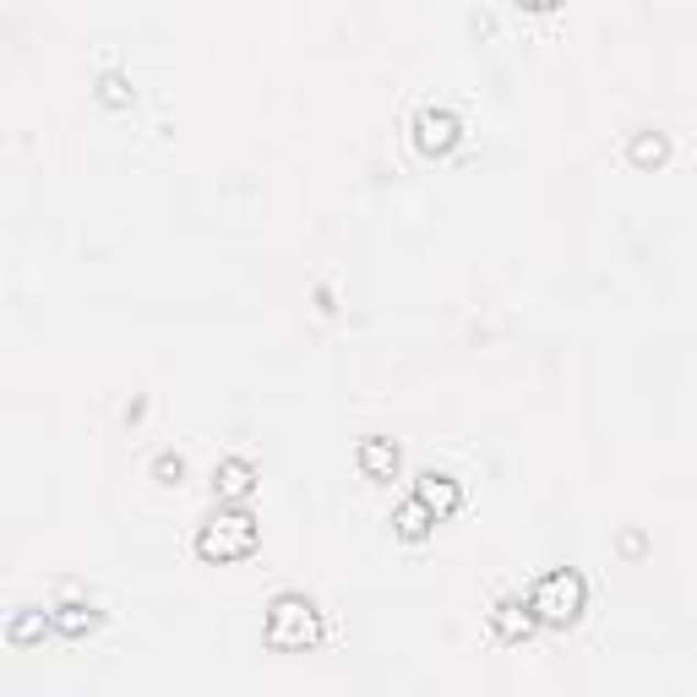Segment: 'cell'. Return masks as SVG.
Wrapping results in <instances>:
<instances>
[{"mask_svg":"<svg viewBox=\"0 0 697 697\" xmlns=\"http://www.w3.org/2000/svg\"><path fill=\"white\" fill-rule=\"evenodd\" d=\"M430 524H436V513H430V507H425L419 496H409V502H404V507L393 513V529H398V540H409V546L430 535Z\"/></svg>","mask_w":697,"mask_h":697,"instance_id":"cell-10","label":"cell"},{"mask_svg":"<svg viewBox=\"0 0 697 697\" xmlns=\"http://www.w3.org/2000/svg\"><path fill=\"white\" fill-rule=\"evenodd\" d=\"M355 458H360L366 480H376V485L398 480V469H404V452H398V441H393V436H366Z\"/></svg>","mask_w":697,"mask_h":697,"instance_id":"cell-6","label":"cell"},{"mask_svg":"<svg viewBox=\"0 0 697 697\" xmlns=\"http://www.w3.org/2000/svg\"><path fill=\"white\" fill-rule=\"evenodd\" d=\"M213 491H218V502H246V496L257 491V463L224 458V463L213 469Z\"/></svg>","mask_w":697,"mask_h":697,"instance_id":"cell-8","label":"cell"},{"mask_svg":"<svg viewBox=\"0 0 697 697\" xmlns=\"http://www.w3.org/2000/svg\"><path fill=\"white\" fill-rule=\"evenodd\" d=\"M627 158H632L638 169H649V164H665V158H671V142H665V137H649V132H643V137H632Z\"/></svg>","mask_w":697,"mask_h":697,"instance_id":"cell-11","label":"cell"},{"mask_svg":"<svg viewBox=\"0 0 697 697\" xmlns=\"http://www.w3.org/2000/svg\"><path fill=\"white\" fill-rule=\"evenodd\" d=\"M49 627L60 632V638H88V632H99V610L93 605H82V599H66V605H55L49 610Z\"/></svg>","mask_w":697,"mask_h":697,"instance_id":"cell-9","label":"cell"},{"mask_svg":"<svg viewBox=\"0 0 697 697\" xmlns=\"http://www.w3.org/2000/svg\"><path fill=\"white\" fill-rule=\"evenodd\" d=\"M529 605H535L540 627H572V621L583 616V605H588V583H583V572L557 566V572H546V577L529 588Z\"/></svg>","mask_w":697,"mask_h":697,"instance_id":"cell-2","label":"cell"},{"mask_svg":"<svg viewBox=\"0 0 697 697\" xmlns=\"http://www.w3.org/2000/svg\"><path fill=\"white\" fill-rule=\"evenodd\" d=\"M257 518L251 513H213L196 529V557L202 561H246L257 551Z\"/></svg>","mask_w":697,"mask_h":697,"instance_id":"cell-3","label":"cell"},{"mask_svg":"<svg viewBox=\"0 0 697 697\" xmlns=\"http://www.w3.org/2000/svg\"><path fill=\"white\" fill-rule=\"evenodd\" d=\"M44 627H49V616H44V610H27V616H16V621L5 627V638H11V643H33Z\"/></svg>","mask_w":697,"mask_h":697,"instance_id":"cell-12","label":"cell"},{"mask_svg":"<svg viewBox=\"0 0 697 697\" xmlns=\"http://www.w3.org/2000/svg\"><path fill=\"white\" fill-rule=\"evenodd\" d=\"M513 5H524V11H557L561 0H513Z\"/></svg>","mask_w":697,"mask_h":697,"instance_id":"cell-15","label":"cell"},{"mask_svg":"<svg viewBox=\"0 0 697 697\" xmlns=\"http://www.w3.org/2000/svg\"><path fill=\"white\" fill-rule=\"evenodd\" d=\"M322 610L305 599V594H279L273 605H268V627H262V638H268V649H279V654H305V649H316L322 643Z\"/></svg>","mask_w":697,"mask_h":697,"instance_id":"cell-1","label":"cell"},{"mask_svg":"<svg viewBox=\"0 0 697 697\" xmlns=\"http://www.w3.org/2000/svg\"><path fill=\"white\" fill-rule=\"evenodd\" d=\"M491 632H496L502 643H529V638L540 632V616H535L529 599H496V610H491Z\"/></svg>","mask_w":697,"mask_h":697,"instance_id":"cell-5","label":"cell"},{"mask_svg":"<svg viewBox=\"0 0 697 697\" xmlns=\"http://www.w3.org/2000/svg\"><path fill=\"white\" fill-rule=\"evenodd\" d=\"M158 474L164 480H180V458H158Z\"/></svg>","mask_w":697,"mask_h":697,"instance_id":"cell-14","label":"cell"},{"mask_svg":"<svg viewBox=\"0 0 697 697\" xmlns=\"http://www.w3.org/2000/svg\"><path fill=\"white\" fill-rule=\"evenodd\" d=\"M458 137H463V121L452 110H419L415 115V147L425 158H447Z\"/></svg>","mask_w":697,"mask_h":697,"instance_id":"cell-4","label":"cell"},{"mask_svg":"<svg viewBox=\"0 0 697 697\" xmlns=\"http://www.w3.org/2000/svg\"><path fill=\"white\" fill-rule=\"evenodd\" d=\"M415 496L436 513V524H441V518H452V513L463 507V485H458L452 474H436V469H425V474H419Z\"/></svg>","mask_w":697,"mask_h":697,"instance_id":"cell-7","label":"cell"},{"mask_svg":"<svg viewBox=\"0 0 697 697\" xmlns=\"http://www.w3.org/2000/svg\"><path fill=\"white\" fill-rule=\"evenodd\" d=\"M99 99H104V104H115V110H121V104H126V99H132V93H126V82H121V77H104V93H99Z\"/></svg>","mask_w":697,"mask_h":697,"instance_id":"cell-13","label":"cell"}]
</instances>
